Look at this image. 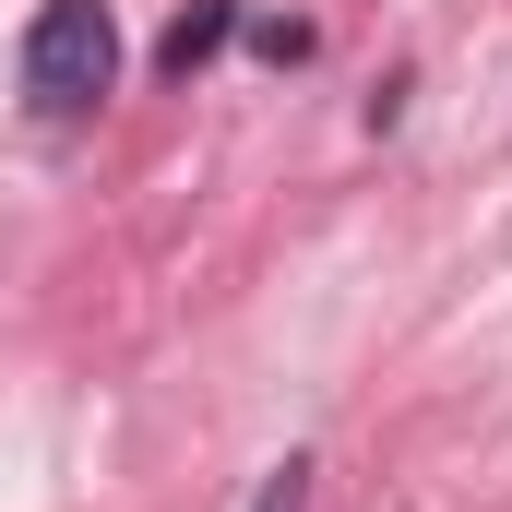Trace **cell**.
I'll use <instances>...</instances> for the list:
<instances>
[{
  "mask_svg": "<svg viewBox=\"0 0 512 512\" xmlns=\"http://www.w3.org/2000/svg\"><path fill=\"white\" fill-rule=\"evenodd\" d=\"M108 84H120V24H108V0H48V12L24 24V96H36L48 120H84Z\"/></svg>",
  "mask_w": 512,
  "mask_h": 512,
  "instance_id": "6da1fadb",
  "label": "cell"
},
{
  "mask_svg": "<svg viewBox=\"0 0 512 512\" xmlns=\"http://www.w3.org/2000/svg\"><path fill=\"white\" fill-rule=\"evenodd\" d=\"M227 36H239V0H191V12L167 24V48H155V72H167V84H191V72H203V60L227 48Z\"/></svg>",
  "mask_w": 512,
  "mask_h": 512,
  "instance_id": "7a4b0ae2",
  "label": "cell"
},
{
  "mask_svg": "<svg viewBox=\"0 0 512 512\" xmlns=\"http://www.w3.org/2000/svg\"><path fill=\"white\" fill-rule=\"evenodd\" d=\"M251 512H310V465H274V477H262V501Z\"/></svg>",
  "mask_w": 512,
  "mask_h": 512,
  "instance_id": "3957f363",
  "label": "cell"
}]
</instances>
